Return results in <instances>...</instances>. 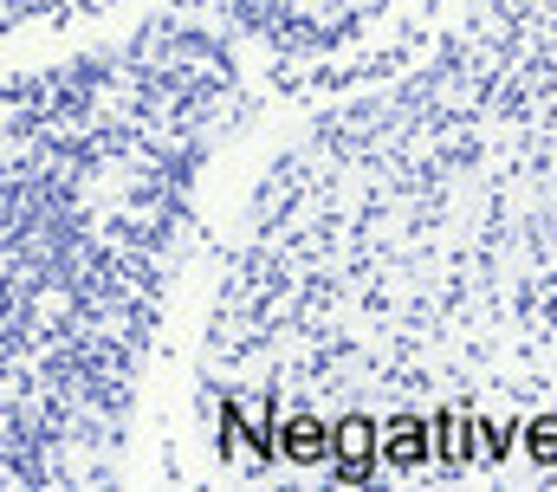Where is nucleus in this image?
I'll use <instances>...</instances> for the list:
<instances>
[{
  "instance_id": "obj_1",
  "label": "nucleus",
  "mask_w": 557,
  "mask_h": 492,
  "mask_svg": "<svg viewBox=\"0 0 557 492\" xmlns=\"http://www.w3.org/2000/svg\"><path fill=\"white\" fill-rule=\"evenodd\" d=\"M376 467H383V434H376V421H363V415L337 421V454H331V473H337V480H370Z\"/></svg>"
},
{
  "instance_id": "obj_2",
  "label": "nucleus",
  "mask_w": 557,
  "mask_h": 492,
  "mask_svg": "<svg viewBox=\"0 0 557 492\" xmlns=\"http://www.w3.org/2000/svg\"><path fill=\"white\" fill-rule=\"evenodd\" d=\"M331 454H337V428H324V421H311V415H298V421H285L279 428V460L285 467H331Z\"/></svg>"
},
{
  "instance_id": "obj_3",
  "label": "nucleus",
  "mask_w": 557,
  "mask_h": 492,
  "mask_svg": "<svg viewBox=\"0 0 557 492\" xmlns=\"http://www.w3.org/2000/svg\"><path fill=\"white\" fill-rule=\"evenodd\" d=\"M383 467H396V473L434 467V421H389V434H383Z\"/></svg>"
},
{
  "instance_id": "obj_4",
  "label": "nucleus",
  "mask_w": 557,
  "mask_h": 492,
  "mask_svg": "<svg viewBox=\"0 0 557 492\" xmlns=\"http://www.w3.org/2000/svg\"><path fill=\"white\" fill-rule=\"evenodd\" d=\"M467 428H473L467 408H441V415H434V467L441 473L467 467Z\"/></svg>"
},
{
  "instance_id": "obj_5",
  "label": "nucleus",
  "mask_w": 557,
  "mask_h": 492,
  "mask_svg": "<svg viewBox=\"0 0 557 492\" xmlns=\"http://www.w3.org/2000/svg\"><path fill=\"white\" fill-rule=\"evenodd\" d=\"M525 454L538 467H557V415H532L525 421Z\"/></svg>"
}]
</instances>
